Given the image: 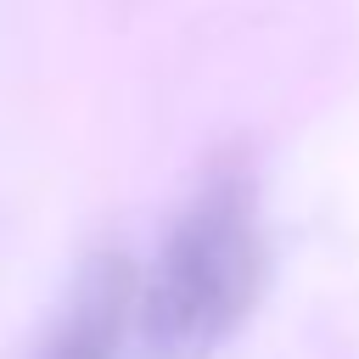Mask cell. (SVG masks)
Here are the masks:
<instances>
[{"instance_id": "cell-1", "label": "cell", "mask_w": 359, "mask_h": 359, "mask_svg": "<svg viewBox=\"0 0 359 359\" xmlns=\"http://www.w3.org/2000/svg\"><path fill=\"white\" fill-rule=\"evenodd\" d=\"M264 286V236L247 174H213L180 213L140 303L151 359H213Z\"/></svg>"}, {"instance_id": "cell-2", "label": "cell", "mask_w": 359, "mask_h": 359, "mask_svg": "<svg viewBox=\"0 0 359 359\" xmlns=\"http://www.w3.org/2000/svg\"><path fill=\"white\" fill-rule=\"evenodd\" d=\"M135 320V269L123 252H95L39 359H118Z\"/></svg>"}]
</instances>
